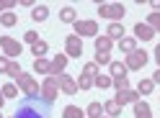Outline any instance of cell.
<instances>
[{
	"mask_svg": "<svg viewBox=\"0 0 160 118\" xmlns=\"http://www.w3.org/2000/svg\"><path fill=\"white\" fill-rule=\"evenodd\" d=\"M13 118H52V103L44 100L42 95L23 98V100L18 103Z\"/></svg>",
	"mask_w": 160,
	"mask_h": 118,
	"instance_id": "6da1fadb",
	"label": "cell"
},
{
	"mask_svg": "<svg viewBox=\"0 0 160 118\" xmlns=\"http://www.w3.org/2000/svg\"><path fill=\"white\" fill-rule=\"evenodd\" d=\"M98 13H101V18H111V21L116 23L119 18H124V5L122 3H101L98 5Z\"/></svg>",
	"mask_w": 160,
	"mask_h": 118,
	"instance_id": "7a4b0ae2",
	"label": "cell"
},
{
	"mask_svg": "<svg viewBox=\"0 0 160 118\" xmlns=\"http://www.w3.org/2000/svg\"><path fill=\"white\" fill-rule=\"evenodd\" d=\"M18 87H21V90H23V95L26 98H34V95H39V93H42V90H39V82L34 80V77L31 75H26V72H21V75H18Z\"/></svg>",
	"mask_w": 160,
	"mask_h": 118,
	"instance_id": "3957f363",
	"label": "cell"
},
{
	"mask_svg": "<svg viewBox=\"0 0 160 118\" xmlns=\"http://www.w3.org/2000/svg\"><path fill=\"white\" fill-rule=\"evenodd\" d=\"M57 95H59V82H57V77L49 75L47 80L42 82V98H44V100H49V103H54Z\"/></svg>",
	"mask_w": 160,
	"mask_h": 118,
	"instance_id": "277c9868",
	"label": "cell"
},
{
	"mask_svg": "<svg viewBox=\"0 0 160 118\" xmlns=\"http://www.w3.org/2000/svg\"><path fill=\"white\" fill-rule=\"evenodd\" d=\"M0 49H3V54L8 59H13V57L21 54V44H18L16 39H11V36H0Z\"/></svg>",
	"mask_w": 160,
	"mask_h": 118,
	"instance_id": "5b68a950",
	"label": "cell"
},
{
	"mask_svg": "<svg viewBox=\"0 0 160 118\" xmlns=\"http://www.w3.org/2000/svg\"><path fill=\"white\" fill-rule=\"evenodd\" d=\"M65 54L67 57H80V54H83V41H80L78 34H70L65 39Z\"/></svg>",
	"mask_w": 160,
	"mask_h": 118,
	"instance_id": "8992f818",
	"label": "cell"
},
{
	"mask_svg": "<svg viewBox=\"0 0 160 118\" xmlns=\"http://www.w3.org/2000/svg\"><path fill=\"white\" fill-rule=\"evenodd\" d=\"M72 26H75L78 36H93V39L98 36V23L96 21H75Z\"/></svg>",
	"mask_w": 160,
	"mask_h": 118,
	"instance_id": "52a82bcc",
	"label": "cell"
},
{
	"mask_svg": "<svg viewBox=\"0 0 160 118\" xmlns=\"http://www.w3.org/2000/svg\"><path fill=\"white\" fill-rule=\"evenodd\" d=\"M145 64H147V52H142V49H137L127 57V70H142Z\"/></svg>",
	"mask_w": 160,
	"mask_h": 118,
	"instance_id": "ba28073f",
	"label": "cell"
},
{
	"mask_svg": "<svg viewBox=\"0 0 160 118\" xmlns=\"http://www.w3.org/2000/svg\"><path fill=\"white\" fill-rule=\"evenodd\" d=\"M57 82H59V90H62L65 95H78V82L72 80V77H70V75H59L57 77Z\"/></svg>",
	"mask_w": 160,
	"mask_h": 118,
	"instance_id": "9c48e42d",
	"label": "cell"
},
{
	"mask_svg": "<svg viewBox=\"0 0 160 118\" xmlns=\"http://www.w3.org/2000/svg\"><path fill=\"white\" fill-rule=\"evenodd\" d=\"M114 100L122 105V108H124L127 103H132V105H134V103L139 100V93H134V90H129V87H127V90H119V93H116V98H114Z\"/></svg>",
	"mask_w": 160,
	"mask_h": 118,
	"instance_id": "30bf717a",
	"label": "cell"
},
{
	"mask_svg": "<svg viewBox=\"0 0 160 118\" xmlns=\"http://www.w3.org/2000/svg\"><path fill=\"white\" fill-rule=\"evenodd\" d=\"M67 54H54V59H52V77H59L65 72V67H67Z\"/></svg>",
	"mask_w": 160,
	"mask_h": 118,
	"instance_id": "8fae6325",
	"label": "cell"
},
{
	"mask_svg": "<svg viewBox=\"0 0 160 118\" xmlns=\"http://www.w3.org/2000/svg\"><path fill=\"white\" fill-rule=\"evenodd\" d=\"M111 39H108L106 34L103 36H96V54H108V52H111Z\"/></svg>",
	"mask_w": 160,
	"mask_h": 118,
	"instance_id": "7c38bea8",
	"label": "cell"
},
{
	"mask_svg": "<svg viewBox=\"0 0 160 118\" xmlns=\"http://www.w3.org/2000/svg\"><path fill=\"white\" fill-rule=\"evenodd\" d=\"M34 72L36 75H52V62H47V59L42 57V59H34Z\"/></svg>",
	"mask_w": 160,
	"mask_h": 118,
	"instance_id": "4fadbf2b",
	"label": "cell"
},
{
	"mask_svg": "<svg viewBox=\"0 0 160 118\" xmlns=\"http://www.w3.org/2000/svg\"><path fill=\"white\" fill-rule=\"evenodd\" d=\"M134 34H137V39H142V41H150V39L155 36V31H152L147 23H137V26H134Z\"/></svg>",
	"mask_w": 160,
	"mask_h": 118,
	"instance_id": "5bb4252c",
	"label": "cell"
},
{
	"mask_svg": "<svg viewBox=\"0 0 160 118\" xmlns=\"http://www.w3.org/2000/svg\"><path fill=\"white\" fill-rule=\"evenodd\" d=\"M119 49H122V52L129 57L132 52H137V39H132V36H124L122 41H119Z\"/></svg>",
	"mask_w": 160,
	"mask_h": 118,
	"instance_id": "9a60e30c",
	"label": "cell"
},
{
	"mask_svg": "<svg viewBox=\"0 0 160 118\" xmlns=\"http://www.w3.org/2000/svg\"><path fill=\"white\" fill-rule=\"evenodd\" d=\"M106 36L111 39V41H114V39L122 41V39H124V26H122V23H111V26L106 28Z\"/></svg>",
	"mask_w": 160,
	"mask_h": 118,
	"instance_id": "2e32d148",
	"label": "cell"
},
{
	"mask_svg": "<svg viewBox=\"0 0 160 118\" xmlns=\"http://www.w3.org/2000/svg\"><path fill=\"white\" fill-rule=\"evenodd\" d=\"M103 113L108 118H116V116H122V105H119L116 100H108V103H103Z\"/></svg>",
	"mask_w": 160,
	"mask_h": 118,
	"instance_id": "e0dca14e",
	"label": "cell"
},
{
	"mask_svg": "<svg viewBox=\"0 0 160 118\" xmlns=\"http://www.w3.org/2000/svg\"><path fill=\"white\" fill-rule=\"evenodd\" d=\"M134 118H152V116H150V105L145 100H137L134 103Z\"/></svg>",
	"mask_w": 160,
	"mask_h": 118,
	"instance_id": "ac0fdd59",
	"label": "cell"
},
{
	"mask_svg": "<svg viewBox=\"0 0 160 118\" xmlns=\"http://www.w3.org/2000/svg\"><path fill=\"white\" fill-rule=\"evenodd\" d=\"M31 18H34V21H39V23L47 21V18H49V8H47V5H36L34 11H31Z\"/></svg>",
	"mask_w": 160,
	"mask_h": 118,
	"instance_id": "d6986e66",
	"label": "cell"
},
{
	"mask_svg": "<svg viewBox=\"0 0 160 118\" xmlns=\"http://www.w3.org/2000/svg\"><path fill=\"white\" fill-rule=\"evenodd\" d=\"M108 72H111V77H127V64L111 62V64H108Z\"/></svg>",
	"mask_w": 160,
	"mask_h": 118,
	"instance_id": "ffe728a7",
	"label": "cell"
},
{
	"mask_svg": "<svg viewBox=\"0 0 160 118\" xmlns=\"http://www.w3.org/2000/svg\"><path fill=\"white\" fill-rule=\"evenodd\" d=\"M59 21H62V23H75L78 21V16H75V11H72V8H62V11H59Z\"/></svg>",
	"mask_w": 160,
	"mask_h": 118,
	"instance_id": "44dd1931",
	"label": "cell"
},
{
	"mask_svg": "<svg viewBox=\"0 0 160 118\" xmlns=\"http://www.w3.org/2000/svg\"><path fill=\"white\" fill-rule=\"evenodd\" d=\"M85 116H88V118H101V116H103V105H101V103H91V105L85 108Z\"/></svg>",
	"mask_w": 160,
	"mask_h": 118,
	"instance_id": "7402d4cb",
	"label": "cell"
},
{
	"mask_svg": "<svg viewBox=\"0 0 160 118\" xmlns=\"http://www.w3.org/2000/svg\"><path fill=\"white\" fill-rule=\"evenodd\" d=\"M75 82H78V90H91V87H93V77H88V75H80Z\"/></svg>",
	"mask_w": 160,
	"mask_h": 118,
	"instance_id": "603a6c76",
	"label": "cell"
},
{
	"mask_svg": "<svg viewBox=\"0 0 160 118\" xmlns=\"http://www.w3.org/2000/svg\"><path fill=\"white\" fill-rule=\"evenodd\" d=\"M83 116H85V111H80L78 105H67V108H65V116H62V118H83Z\"/></svg>",
	"mask_w": 160,
	"mask_h": 118,
	"instance_id": "cb8c5ba5",
	"label": "cell"
},
{
	"mask_svg": "<svg viewBox=\"0 0 160 118\" xmlns=\"http://www.w3.org/2000/svg\"><path fill=\"white\" fill-rule=\"evenodd\" d=\"M96 87H101V90H106V87H111V75H98L93 80Z\"/></svg>",
	"mask_w": 160,
	"mask_h": 118,
	"instance_id": "d4e9b609",
	"label": "cell"
},
{
	"mask_svg": "<svg viewBox=\"0 0 160 118\" xmlns=\"http://www.w3.org/2000/svg\"><path fill=\"white\" fill-rule=\"evenodd\" d=\"M152 87H155V82H152V80H139L137 93H139V95H150V93H152Z\"/></svg>",
	"mask_w": 160,
	"mask_h": 118,
	"instance_id": "484cf974",
	"label": "cell"
},
{
	"mask_svg": "<svg viewBox=\"0 0 160 118\" xmlns=\"http://www.w3.org/2000/svg\"><path fill=\"white\" fill-rule=\"evenodd\" d=\"M47 49H49V46H47V41H36V44L31 46V54H36V59H42V57L47 54Z\"/></svg>",
	"mask_w": 160,
	"mask_h": 118,
	"instance_id": "4316f807",
	"label": "cell"
},
{
	"mask_svg": "<svg viewBox=\"0 0 160 118\" xmlns=\"http://www.w3.org/2000/svg\"><path fill=\"white\" fill-rule=\"evenodd\" d=\"M111 85L116 87V93L119 90H127V87H129V77H111Z\"/></svg>",
	"mask_w": 160,
	"mask_h": 118,
	"instance_id": "83f0119b",
	"label": "cell"
},
{
	"mask_svg": "<svg viewBox=\"0 0 160 118\" xmlns=\"http://www.w3.org/2000/svg\"><path fill=\"white\" fill-rule=\"evenodd\" d=\"M0 90H3V95H5V98H18V87H16L13 82H5L3 87H0Z\"/></svg>",
	"mask_w": 160,
	"mask_h": 118,
	"instance_id": "f1b7e54d",
	"label": "cell"
},
{
	"mask_svg": "<svg viewBox=\"0 0 160 118\" xmlns=\"http://www.w3.org/2000/svg\"><path fill=\"white\" fill-rule=\"evenodd\" d=\"M16 21H18L16 13H11V11H8V13H0V23H3V26H16Z\"/></svg>",
	"mask_w": 160,
	"mask_h": 118,
	"instance_id": "f546056e",
	"label": "cell"
},
{
	"mask_svg": "<svg viewBox=\"0 0 160 118\" xmlns=\"http://www.w3.org/2000/svg\"><path fill=\"white\" fill-rule=\"evenodd\" d=\"M83 75H88V77H93V80H96V77H98V64L96 62H88L83 67Z\"/></svg>",
	"mask_w": 160,
	"mask_h": 118,
	"instance_id": "4dcf8cb0",
	"label": "cell"
},
{
	"mask_svg": "<svg viewBox=\"0 0 160 118\" xmlns=\"http://www.w3.org/2000/svg\"><path fill=\"white\" fill-rule=\"evenodd\" d=\"M147 26L158 34V28H160V13H150V16H147Z\"/></svg>",
	"mask_w": 160,
	"mask_h": 118,
	"instance_id": "1f68e13d",
	"label": "cell"
},
{
	"mask_svg": "<svg viewBox=\"0 0 160 118\" xmlns=\"http://www.w3.org/2000/svg\"><path fill=\"white\" fill-rule=\"evenodd\" d=\"M23 70L18 67V62H11V67H8V77H13V80H18V75H21Z\"/></svg>",
	"mask_w": 160,
	"mask_h": 118,
	"instance_id": "d6a6232c",
	"label": "cell"
},
{
	"mask_svg": "<svg viewBox=\"0 0 160 118\" xmlns=\"http://www.w3.org/2000/svg\"><path fill=\"white\" fill-rule=\"evenodd\" d=\"M23 41H28V44L34 46V44L39 41V34H36V31H26V34H23Z\"/></svg>",
	"mask_w": 160,
	"mask_h": 118,
	"instance_id": "836d02e7",
	"label": "cell"
},
{
	"mask_svg": "<svg viewBox=\"0 0 160 118\" xmlns=\"http://www.w3.org/2000/svg\"><path fill=\"white\" fill-rule=\"evenodd\" d=\"M8 67H11V59L0 57V75H8Z\"/></svg>",
	"mask_w": 160,
	"mask_h": 118,
	"instance_id": "e575fe53",
	"label": "cell"
},
{
	"mask_svg": "<svg viewBox=\"0 0 160 118\" xmlns=\"http://www.w3.org/2000/svg\"><path fill=\"white\" fill-rule=\"evenodd\" d=\"M13 5H16L13 0H0V13H8V11L13 8Z\"/></svg>",
	"mask_w": 160,
	"mask_h": 118,
	"instance_id": "d590c367",
	"label": "cell"
},
{
	"mask_svg": "<svg viewBox=\"0 0 160 118\" xmlns=\"http://www.w3.org/2000/svg\"><path fill=\"white\" fill-rule=\"evenodd\" d=\"M96 64H111V57L108 54H96Z\"/></svg>",
	"mask_w": 160,
	"mask_h": 118,
	"instance_id": "8d00e7d4",
	"label": "cell"
},
{
	"mask_svg": "<svg viewBox=\"0 0 160 118\" xmlns=\"http://www.w3.org/2000/svg\"><path fill=\"white\" fill-rule=\"evenodd\" d=\"M155 62H158V70H160V44H158V49H155Z\"/></svg>",
	"mask_w": 160,
	"mask_h": 118,
	"instance_id": "74e56055",
	"label": "cell"
},
{
	"mask_svg": "<svg viewBox=\"0 0 160 118\" xmlns=\"http://www.w3.org/2000/svg\"><path fill=\"white\" fill-rule=\"evenodd\" d=\"M152 82H155V85H160V70H158V72L152 75Z\"/></svg>",
	"mask_w": 160,
	"mask_h": 118,
	"instance_id": "f35d334b",
	"label": "cell"
},
{
	"mask_svg": "<svg viewBox=\"0 0 160 118\" xmlns=\"http://www.w3.org/2000/svg\"><path fill=\"white\" fill-rule=\"evenodd\" d=\"M152 11H155V13L160 11V0H152Z\"/></svg>",
	"mask_w": 160,
	"mask_h": 118,
	"instance_id": "ab89813d",
	"label": "cell"
},
{
	"mask_svg": "<svg viewBox=\"0 0 160 118\" xmlns=\"http://www.w3.org/2000/svg\"><path fill=\"white\" fill-rule=\"evenodd\" d=\"M3 103H5V95H3V90H0V108H3Z\"/></svg>",
	"mask_w": 160,
	"mask_h": 118,
	"instance_id": "60d3db41",
	"label": "cell"
},
{
	"mask_svg": "<svg viewBox=\"0 0 160 118\" xmlns=\"http://www.w3.org/2000/svg\"><path fill=\"white\" fill-rule=\"evenodd\" d=\"M101 118H108V116H101Z\"/></svg>",
	"mask_w": 160,
	"mask_h": 118,
	"instance_id": "b9f144b4",
	"label": "cell"
},
{
	"mask_svg": "<svg viewBox=\"0 0 160 118\" xmlns=\"http://www.w3.org/2000/svg\"><path fill=\"white\" fill-rule=\"evenodd\" d=\"M158 34H160V28H158Z\"/></svg>",
	"mask_w": 160,
	"mask_h": 118,
	"instance_id": "7bdbcfd3",
	"label": "cell"
},
{
	"mask_svg": "<svg viewBox=\"0 0 160 118\" xmlns=\"http://www.w3.org/2000/svg\"><path fill=\"white\" fill-rule=\"evenodd\" d=\"M0 118H3V116H0Z\"/></svg>",
	"mask_w": 160,
	"mask_h": 118,
	"instance_id": "ee69618b",
	"label": "cell"
},
{
	"mask_svg": "<svg viewBox=\"0 0 160 118\" xmlns=\"http://www.w3.org/2000/svg\"><path fill=\"white\" fill-rule=\"evenodd\" d=\"M11 118H13V116H11Z\"/></svg>",
	"mask_w": 160,
	"mask_h": 118,
	"instance_id": "f6af8a7d",
	"label": "cell"
}]
</instances>
